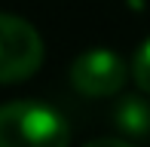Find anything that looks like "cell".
<instances>
[{"mask_svg": "<svg viewBox=\"0 0 150 147\" xmlns=\"http://www.w3.org/2000/svg\"><path fill=\"white\" fill-rule=\"evenodd\" d=\"M0 147H71V126L43 101L0 104Z\"/></svg>", "mask_w": 150, "mask_h": 147, "instance_id": "1", "label": "cell"}, {"mask_svg": "<svg viewBox=\"0 0 150 147\" xmlns=\"http://www.w3.org/2000/svg\"><path fill=\"white\" fill-rule=\"evenodd\" d=\"M43 37L28 18L0 12V83H22L43 64Z\"/></svg>", "mask_w": 150, "mask_h": 147, "instance_id": "2", "label": "cell"}, {"mask_svg": "<svg viewBox=\"0 0 150 147\" xmlns=\"http://www.w3.org/2000/svg\"><path fill=\"white\" fill-rule=\"evenodd\" d=\"M129 68L113 49H89L74 58L71 83L83 95H113L126 86Z\"/></svg>", "mask_w": 150, "mask_h": 147, "instance_id": "3", "label": "cell"}, {"mask_svg": "<svg viewBox=\"0 0 150 147\" xmlns=\"http://www.w3.org/2000/svg\"><path fill=\"white\" fill-rule=\"evenodd\" d=\"M117 126L129 135L150 132V104L144 98H122V104L117 110Z\"/></svg>", "mask_w": 150, "mask_h": 147, "instance_id": "4", "label": "cell"}, {"mask_svg": "<svg viewBox=\"0 0 150 147\" xmlns=\"http://www.w3.org/2000/svg\"><path fill=\"white\" fill-rule=\"evenodd\" d=\"M132 74H135V83H138L141 92L150 95V40H144L135 55V64H132Z\"/></svg>", "mask_w": 150, "mask_h": 147, "instance_id": "5", "label": "cell"}, {"mask_svg": "<svg viewBox=\"0 0 150 147\" xmlns=\"http://www.w3.org/2000/svg\"><path fill=\"white\" fill-rule=\"evenodd\" d=\"M83 147H135V144L122 141V138H95V141H86Z\"/></svg>", "mask_w": 150, "mask_h": 147, "instance_id": "6", "label": "cell"}]
</instances>
